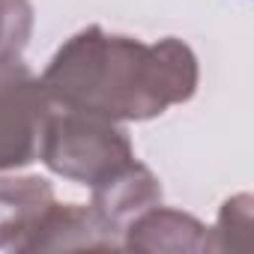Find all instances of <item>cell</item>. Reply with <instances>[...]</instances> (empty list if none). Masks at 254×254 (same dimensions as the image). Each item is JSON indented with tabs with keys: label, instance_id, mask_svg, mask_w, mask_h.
<instances>
[{
	"label": "cell",
	"instance_id": "1",
	"mask_svg": "<svg viewBox=\"0 0 254 254\" xmlns=\"http://www.w3.org/2000/svg\"><path fill=\"white\" fill-rule=\"evenodd\" d=\"M200 81L197 57L183 39L141 42L105 33L99 24L66 39L39 84L51 108L81 111L114 123H141L183 105Z\"/></svg>",
	"mask_w": 254,
	"mask_h": 254
},
{
	"label": "cell",
	"instance_id": "2",
	"mask_svg": "<svg viewBox=\"0 0 254 254\" xmlns=\"http://www.w3.org/2000/svg\"><path fill=\"white\" fill-rule=\"evenodd\" d=\"M36 156L51 174L90 189L135 162L129 135L114 120L66 108H48Z\"/></svg>",
	"mask_w": 254,
	"mask_h": 254
},
{
	"label": "cell",
	"instance_id": "3",
	"mask_svg": "<svg viewBox=\"0 0 254 254\" xmlns=\"http://www.w3.org/2000/svg\"><path fill=\"white\" fill-rule=\"evenodd\" d=\"M51 102L27 63H0V171L36 162L39 132Z\"/></svg>",
	"mask_w": 254,
	"mask_h": 254
},
{
	"label": "cell",
	"instance_id": "4",
	"mask_svg": "<svg viewBox=\"0 0 254 254\" xmlns=\"http://www.w3.org/2000/svg\"><path fill=\"white\" fill-rule=\"evenodd\" d=\"M156 203H162V183L156 180V174L147 165H141L135 159L132 165L117 171L114 177L93 186V203L90 206L99 215V221L120 239L126 224Z\"/></svg>",
	"mask_w": 254,
	"mask_h": 254
},
{
	"label": "cell",
	"instance_id": "5",
	"mask_svg": "<svg viewBox=\"0 0 254 254\" xmlns=\"http://www.w3.org/2000/svg\"><path fill=\"white\" fill-rule=\"evenodd\" d=\"M54 200L45 177H0V251H27Z\"/></svg>",
	"mask_w": 254,
	"mask_h": 254
},
{
	"label": "cell",
	"instance_id": "6",
	"mask_svg": "<svg viewBox=\"0 0 254 254\" xmlns=\"http://www.w3.org/2000/svg\"><path fill=\"white\" fill-rule=\"evenodd\" d=\"M123 248L129 251H212V230L200 224L194 215L168 209L162 203L150 206L138 218H132L123 230Z\"/></svg>",
	"mask_w": 254,
	"mask_h": 254
},
{
	"label": "cell",
	"instance_id": "7",
	"mask_svg": "<svg viewBox=\"0 0 254 254\" xmlns=\"http://www.w3.org/2000/svg\"><path fill=\"white\" fill-rule=\"evenodd\" d=\"M72 248H123V245L99 221L93 206L54 200L27 251H72Z\"/></svg>",
	"mask_w": 254,
	"mask_h": 254
},
{
	"label": "cell",
	"instance_id": "8",
	"mask_svg": "<svg viewBox=\"0 0 254 254\" xmlns=\"http://www.w3.org/2000/svg\"><path fill=\"white\" fill-rule=\"evenodd\" d=\"M33 33L30 0H0V63H21Z\"/></svg>",
	"mask_w": 254,
	"mask_h": 254
},
{
	"label": "cell",
	"instance_id": "9",
	"mask_svg": "<svg viewBox=\"0 0 254 254\" xmlns=\"http://www.w3.org/2000/svg\"><path fill=\"white\" fill-rule=\"evenodd\" d=\"M251 242V194L224 200L212 227V251H245Z\"/></svg>",
	"mask_w": 254,
	"mask_h": 254
}]
</instances>
